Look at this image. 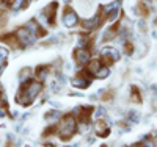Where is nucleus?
<instances>
[{
	"mask_svg": "<svg viewBox=\"0 0 157 147\" xmlns=\"http://www.w3.org/2000/svg\"><path fill=\"white\" fill-rule=\"evenodd\" d=\"M90 50L86 47H77L74 52V61L77 63V66H85L90 63Z\"/></svg>",
	"mask_w": 157,
	"mask_h": 147,
	"instance_id": "39448f33",
	"label": "nucleus"
},
{
	"mask_svg": "<svg viewBox=\"0 0 157 147\" xmlns=\"http://www.w3.org/2000/svg\"><path fill=\"white\" fill-rule=\"evenodd\" d=\"M75 131H77V122L71 114H66V116L60 117L58 125L55 128V133L60 136V139H63V141L71 139Z\"/></svg>",
	"mask_w": 157,
	"mask_h": 147,
	"instance_id": "f03ea898",
	"label": "nucleus"
},
{
	"mask_svg": "<svg viewBox=\"0 0 157 147\" xmlns=\"http://www.w3.org/2000/svg\"><path fill=\"white\" fill-rule=\"evenodd\" d=\"M120 5H121L120 0H115V2H112V3H109V5L105 6L104 13H105V14H109V13H112V11H115V9H120Z\"/></svg>",
	"mask_w": 157,
	"mask_h": 147,
	"instance_id": "2eb2a0df",
	"label": "nucleus"
},
{
	"mask_svg": "<svg viewBox=\"0 0 157 147\" xmlns=\"http://www.w3.org/2000/svg\"><path fill=\"white\" fill-rule=\"evenodd\" d=\"M43 91V83L39 80H27L21 85V92L16 96V102L21 106H29L35 102V99L39 96V92Z\"/></svg>",
	"mask_w": 157,
	"mask_h": 147,
	"instance_id": "f257e3e1",
	"label": "nucleus"
},
{
	"mask_svg": "<svg viewBox=\"0 0 157 147\" xmlns=\"http://www.w3.org/2000/svg\"><path fill=\"white\" fill-rule=\"evenodd\" d=\"M94 131H96V135H98V136H101V138L109 136V133H110V127H109L107 121H104V119H98L96 124H94Z\"/></svg>",
	"mask_w": 157,
	"mask_h": 147,
	"instance_id": "9d476101",
	"label": "nucleus"
},
{
	"mask_svg": "<svg viewBox=\"0 0 157 147\" xmlns=\"http://www.w3.org/2000/svg\"><path fill=\"white\" fill-rule=\"evenodd\" d=\"M101 20H102L101 14H96V16H93V17L83 19V20H82V27H83L85 31H93V30H96L98 27L101 25Z\"/></svg>",
	"mask_w": 157,
	"mask_h": 147,
	"instance_id": "6e6552de",
	"label": "nucleus"
},
{
	"mask_svg": "<svg viewBox=\"0 0 157 147\" xmlns=\"http://www.w3.org/2000/svg\"><path fill=\"white\" fill-rule=\"evenodd\" d=\"M46 121H47L49 124H57V122L60 121V113L55 111V110L46 113Z\"/></svg>",
	"mask_w": 157,
	"mask_h": 147,
	"instance_id": "9b49d317",
	"label": "nucleus"
},
{
	"mask_svg": "<svg viewBox=\"0 0 157 147\" xmlns=\"http://www.w3.org/2000/svg\"><path fill=\"white\" fill-rule=\"evenodd\" d=\"M57 11H58V3H57V2L49 3V5L41 11V14H39V20H41L44 25H54Z\"/></svg>",
	"mask_w": 157,
	"mask_h": 147,
	"instance_id": "7ed1b4c3",
	"label": "nucleus"
},
{
	"mask_svg": "<svg viewBox=\"0 0 157 147\" xmlns=\"http://www.w3.org/2000/svg\"><path fill=\"white\" fill-rule=\"evenodd\" d=\"M130 97L134 99V102H135V103H140V102H141V96H140L138 88L132 86V89H130Z\"/></svg>",
	"mask_w": 157,
	"mask_h": 147,
	"instance_id": "dca6fc26",
	"label": "nucleus"
},
{
	"mask_svg": "<svg viewBox=\"0 0 157 147\" xmlns=\"http://www.w3.org/2000/svg\"><path fill=\"white\" fill-rule=\"evenodd\" d=\"M91 77L88 72H85V74H80V75H77V77H74L72 78V86L74 88H80V89H85V88H88L90 86V83H91Z\"/></svg>",
	"mask_w": 157,
	"mask_h": 147,
	"instance_id": "0eeeda50",
	"label": "nucleus"
},
{
	"mask_svg": "<svg viewBox=\"0 0 157 147\" xmlns=\"http://www.w3.org/2000/svg\"><path fill=\"white\" fill-rule=\"evenodd\" d=\"M64 2H66V3H68V2H71V0H64Z\"/></svg>",
	"mask_w": 157,
	"mask_h": 147,
	"instance_id": "412c9836",
	"label": "nucleus"
},
{
	"mask_svg": "<svg viewBox=\"0 0 157 147\" xmlns=\"http://www.w3.org/2000/svg\"><path fill=\"white\" fill-rule=\"evenodd\" d=\"M104 114H105V110H104V108H98L96 113H94V117H96V119H102Z\"/></svg>",
	"mask_w": 157,
	"mask_h": 147,
	"instance_id": "6ab92c4d",
	"label": "nucleus"
},
{
	"mask_svg": "<svg viewBox=\"0 0 157 147\" xmlns=\"http://www.w3.org/2000/svg\"><path fill=\"white\" fill-rule=\"evenodd\" d=\"M118 60H120V52L115 47H104L101 50V61L105 66H110V64L116 63Z\"/></svg>",
	"mask_w": 157,
	"mask_h": 147,
	"instance_id": "20e7f679",
	"label": "nucleus"
},
{
	"mask_svg": "<svg viewBox=\"0 0 157 147\" xmlns=\"http://www.w3.org/2000/svg\"><path fill=\"white\" fill-rule=\"evenodd\" d=\"M32 69L30 68H25V69H22L21 71V74H19V78H21V83H24V82H27V80H30L32 78Z\"/></svg>",
	"mask_w": 157,
	"mask_h": 147,
	"instance_id": "4468645a",
	"label": "nucleus"
},
{
	"mask_svg": "<svg viewBox=\"0 0 157 147\" xmlns=\"http://www.w3.org/2000/svg\"><path fill=\"white\" fill-rule=\"evenodd\" d=\"M129 119H130V121H134V122H138L140 121V113L138 111H129Z\"/></svg>",
	"mask_w": 157,
	"mask_h": 147,
	"instance_id": "a211bd4d",
	"label": "nucleus"
},
{
	"mask_svg": "<svg viewBox=\"0 0 157 147\" xmlns=\"http://www.w3.org/2000/svg\"><path fill=\"white\" fill-rule=\"evenodd\" d=\"M109 75H110V69L107 68V66H105V64H104V66H102V68H101V69H99V71H98V72L94 74V78H99V80H104V78H107Z\"/></svg>",
	"mask_w": 157,
	"mask_h": 147,
	"instance_id": "f8f14e48",
	"label": "nucleus"
},
{
	"mask_svg": "<svg viewBox=\"0 0 157 147\" xmlns=\"http://www.w3.org/2000/svg\"><path fill=\"white\" fill-rule=\"evenodd\" d=\"M138 28H140V31H146V24H145V20H140V22H138Z\"/></svg>",
	"mask_w": 157,
	"mask_h": 147,
	"instance_id": "aec40b11",
	"label": "nucleus"
},
{
	"mask_svg": "<svg viewBox=\"0 0 157 147\" xmlns=\"http://www.w3.org/2000/svg\"><path fill=\"white\" fill-rule=\"evenodd\" d=\"M16 36L19 39V44L21 46H29V44H32V41H35V39H36L27 28H25V27H24V28H19L16 31Z\"/></svg>",
	"mask_w": 157,
	"mask_h": 147,
	"instance_id": "1a4fd4ad",
	"label": "nucleus"
},
{
	"mask_svg": "<svg viewBox=\"0 0 157 147\" xmlns=\"http://www.w3.org/2000/svg\"><path fill=\"white\" fill-rule=\"evenodd\" d=\"M63 24L66 28H74L75 25H78V16L74 9H71L69 6L64 9V14H63Z\"/></svg>",
	"mask_w": 157,
	"mask_h": 147,
	"instance_id": "423d86ee",
	"label": "nucleus"
},
{
	"mask_svg": "<svg viewBox=\"0 0 157 147\" xmlns=\"http://www.w3.org/2000/svg\"><path fill=\"white\" fill-rule=\"evenodd\" d=\"M8 60V50L5 47H0V66H5Z\"/></svg>",
	"mask_w": 157,
	"mask_h": 147,
	"instance_id": "f3484780",
	"label": "nucleus"
},
{
	"mask_svg": "<svg viewBox=\"0 0 157 147\" xmlns=\"http://www.w3.org/2000/svg\"><path fill=\"white\" fill-rule=\"evenodd\" d=\"M47 74H49V68H46V66H39V69L36 72V78L39 80V82H43V80L47 78Z\"/></svg>",
	"mask_w": 157,
	"mask_h": 147,
	"instance_id": "ddd939ff",
	"label": "nucleus"
}]
</instances>
